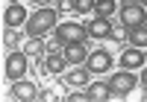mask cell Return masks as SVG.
Instances as JSON below:
<instances>
[{
    "label": "cell",
    "mask_w": 147,
    "mask_h": 102,
    "mask_svg": "<svg viewBox=\"0 0 147 102\" xmlns=\"http://www.w3.org/2000/svg\"><path fill=\"white\" fill-rule=\"evenodd\" d=\"M62 56L68 58V64H85V58H88V50H85V44H65Z\"/></svg>",
    "instance_id": "8fae6325"
},
{
    "label": "cell",
    "mask_w": 147,
    "mask_h": 102,
    "mask_svg": "<svg viewBox=\"0 0 147 102\" xmlns=\"http://www.w3.org/2000/svg\"><path fill=\"white\" fill-rule=\"evenodd\" d=\"M56 21H59V18H56L53 9H38V12H32L30 21H27V35H30V38H41L44 32L53 29Z\"/></svg>",
    "instance_id": "6da1fadb"
},
{
    "label": "cell",
    "mask_w": 147,
    "mask_h": 102,
    "mask_svg": "<svg viewBox=\"0 0 147 102\" xmlns=\"http://www.w3.org/2000/svg\"><path fill=\"white\" fill-rule=\"evenodd\" d=\"M82 99H88V96H85V93H71L68 96V102H82Z\"/></svg>",
    "instance_id": "d6986e66"
},
{
    "label": "cell",
    "mask_w": 147,
    "mask_h": 102,
    "mask_svg": "<svg viewBox=\"0 0 147 102\" xmlns=\"http://www.w3.org/2000/svg\"><path fill=\"white\" fill-rule=\"evenodd\" d=\"M138 82H141V85L147 87V67H141V76H138Z\"/></svg>",
    "instance_id": "ffe728a7"
},
{
    "label": "cell",
    "mask_w": 147,
    "mask_h": 102,
    "mask_svg": "<svg viewBox=\"0 0 147 102\" xmlns=\"http://www.w3.org/2000/svg\"><path fill=\"white\" fill-rule=\"evenodd\" d=\"M138 3H141V6H144V9H147V0H138Z\"/></svg>",
    "instance_id": "7402d4cb"
},
{
    "label": "cell",
    "mask_w": 147,
    "mask_h": 102,
    "mask_svg": "<svg viewBox=\"0 0 147 102\" xmlns=\"http://www.w3.org/2000/svg\"><path fill=\"white\" fill-rule=\"evenodd\" d=\"M136 85H138V76L132 73V70H124V67L109 79V87H112V96H115V99H124Z\"/></svg>",
    "instance_id": "277c9868"
},
{
    "label": "cell",
    "mask_w": 147,
    "mask_h": 102,
    "mask_svg": "<svg viewBox=\"0 0 147 102\" xmlns=\"http://www.w3.org/2000/svg\"><path fill=\"white\" fill-rule=\"evenodd\" d=\"M30 3H38V6H44V3H50V0H30Z\"/></svg>",
    "instance_id": "44dd1931"
},
{
    "label": "cell",
    "mask_w": 147,
    "mask_h": 102,
    "mask_svg": "<svg viewBox=\"0 0 147 102\" xmlns=\"http://www.w3.org/2000/svg\"><path fill=\"white\" fill-rule=\"evenodd\" d=\"M53 38L56 44H85V38H88V32H85L82 23H59V26L53 29Z\"/></svg>",
    "instance_id": "7a4b0ae2"
},
{
    "label": "cell",
    "mask_w": 147,
    "mask_h": 102,
    "mask_svg": "<svg viewBox=\"0 0 147 102\" xmlns=\"http://www.w3.org/2000/svg\"><path fill=\"white\" fill-rule=\"evenodd\" d=\"M30 70V58H27V53H9L6 56V76L12 82L15 79H24V73Z\"/></svg>",
    "instance_id": "5b68a950"
},
{
    "label": "cell",
    "mask_w": 147,
    "mask_h": 102,
    "mask_svg": "<svg viewBox=\"0 0 147 102\" xmlns=\"http://www.w3.org/2000/svg\"><path fill=\"white\" fill-rule=\"evenodd\" d=\"M118 18H121V23H124V29H132V26L147 23V9L138 3V0H132V3H124L118 9Z\"/></svg>",
    "instance_id": "3957f363"
},
{
    "label": "cell",
    "mask_w": 147,
    "mask_h": 102,
    "mask_svg": "<svg viewBox=\"0 0 147 102\" xmlns=\"http://www.w3.org/2000/svg\"><path fill=\"white\" fill-rule=\"evenodd\" d=\"M127 35H129V44L132 47H147V23H141V26H132V29H127Z\"/></svg>",
    "instance_id": "5bb4252c"
},
{
    "label": "cell",
    "mask_w": 147,
    "mask_h": 102,
    "mask_svg": "<svg viewBox=\"0 0 147 102\" xmlns=\"http://www.w3.org/2000/svg\"><path fill=\"white\" fill-rule=\"evenodd\" d=\"M85 96L94 99V102H103V99H112V87L103 85V82H97V85H88L85 87Z\"/></svg>",
    "instance_id": "7c38bea8"
},
{
    "label": "cell",
    "mask_w": 147,
    "mask_h": 102,
    "mask_svg": "<svg viewBox=\"0 0 147 102\" xmlns=\"http://www.w3.org/2000/svg\"><path fill=\"white\" fill-rule=\"evenodd\" d=\"M65 67H68V58H65V56H56V53H53V56L44 58V73H53V76H56V73H62Z\"/></svg>",
    "instance_id": "4fadbf2b"
},
{
    "label": "cell",
    "mask_w": 147,
    "mask_h": 102,
    "mask_svg": "<svg viewBox=\"0 0 147 102\" xmlns=\"http://www.w3.org/2000/svg\"><path fill=\"white\" fill-rule=\"evenodd\" d=\"M94 12V0H77V15H88Z\"/></svg>",
    "instance_id": "ac0fdd59"
},
{
    "label": "cell",
    "mask_w": 147,
    "mask_h": 102,
    "mask_svg": "<svg viewBox=\"0 0 147 102\" xmlns=\"http://www.w3.org/2000/svg\"><path fill=\"white\" fill-rule=\"evenodd\" d=\"M9 93L15 96V99H21V102H27V99H38V96H41L38 91H35L32 82H24V79H15V82H12Z\"/></svg>",
    "instance_id": "9c48e42d"
},
{
    "label": "cell",
    "mask_w": 147,
    "mask_h": 102,
    "mask_svg": "<svg viewBox=\"0 0 147 102\" xmlns=\"http://www.w3.org/2000/svg\"><path fill=\"white\" fill-rule=\"evenodd\" d=\"M18 41H21L18 29H15V26H6V29H3V47H18Z\"/></svg>",
    "instance_id": "e0dca14e"
},
{
    "label": "cell",
    "mask_w": 147,
    "mask_h": 102,
    "mask_svg": "<svg viewBox=\"0 0 147 102\" xmlns=\"http://www.w3.org/2000/svg\"><path fill=\"white\" fill-rule=\"evenodd\" d=\"M85 32H88V38H109L112 35V23H109V18H94L85 23Z\"/></svg>",
    "instance_id": "30bf717a"
},
{
    "label": "cell",
    "mask_w": 147,
    "mask_h": 102,
    "mask_svg": "<svg viewBox=\"0 0 147 102\" xmlns=\"http://www.w3.org/2000/svg\"><path fill=\"white\" fill-rule=\"evenodd\" d=\"M88 73H91L88 67H85V70H80V67H77V70H71V73L65 76V82H68V85H77V87H82V85H88Z\"/></svg>",
    "instance_id": "2e32d148"
},
{
    "label": "cell",
    "mask_w": 147,
    "mask_h": 102,
    "mask_svg": "<svg viewBox=\"0 0 147 102\" xmlns=\"http://www.w3.org/2000/svg\"><path fill=\"white\" fill-rule=\"evenodd\" d=\"M124 3H132V0H124Z\"/></svg>",
    "instance_id": "cb8c5ba5"
},
{
    "label": "cell",
    "mask_w": 147,
    "mask_h": 102,
    "mask_svg": "<svg viewBox=\"0 0 147 102\" xmlns=\"http://www.w3.org/2000/svg\"><path fill=\"white\" fill-rule=\"evenodd\" d=\"M94 12L97 18H112L118 12V0H94Z\"/></svg>",
    "instance_id": "9a60e30c"
},
{
    "label": "cell",
    "mask_w": 147,
    "mask_h": 102,
    "mask_svg": "<svg viewBox=\"0 0 147 102\" xmlns=\"http://www.w3.org/2000/svg\"><path fill=\"white\" fill-rule=\"evenodd\" d=\"M144 64H147V56H144L141 47H129L121 53V67L124 70H141Z\"/></svg>",
    "instance_id": "52a82bcc"
},
{
    "label": "cell",
    "mask_w": 147,
    "mask_h": 102,
    "mask_svg": "<svg viewBox=\"0 0 147 102\" xmlns=\"http://www.w3.org/2000/svg\"><path fill=\"white\" fill-rule=\"evenodd\" d=\"M85 67H88L91 73H106V70H112V56H109L106 50L88 53V58H85Z\"/></svg>",
    "instance_id": "ba28073f"
},
{
    "label": "cell",
    "mask_w": 147,
    "mask_h": 102,
    "mask_svg": "<svg viewBox=\"0 0 147 102\" xmlns=\"http://www.w3.org/2000/svg\"><path fill=\"white\" fill-rule=\"evenodd\" d=\"M144 102H147V87H144Z\"/></svg>",
    "instance_id": "603a6c76"
},
{
    "label": "cell",
    "mask_w": 147,
    "mask_h": 102,
    "mask_svg": "<svg viewBox=\"0 0 147 102\" xmlns=\"http://www.w3.org/2000/svg\"><path fill=\"white\" fill-rule=\"evenodd\" d=\"M27 21H30V15H27V9H24V3H9L6 6V12H3V23L6 26H27Z\"/></svg>",
    "instance_id": "8992f818"
}]
</instances>
